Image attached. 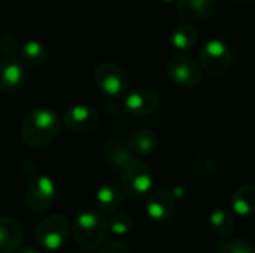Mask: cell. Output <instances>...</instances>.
<instances>
[{"label": "cell", "mask_w": 255, "mask_h": 253, "mask_svg": "<svg viewBox=\"0 0 255 253\" xmlns=\"http://www.w3.org/2000/svg\"><path fill=\"white\" fill-rule=\"evenodd\" d=\"M61 121L58 115L46 107L30 110L21 124V139L33 149L48 146L60 133Z\"/></svg>", "instance_id": "obj_1"}, {"label": "cell", "mask_w": 255, "mask_h": 253, "mask_svg": "<svg viewBox=\"0 0 255 253\" xmlns=\"http://www.w3.org/2000/svg\"><path fill=\"white\" fill-rule=\"evenodd\" d=\"M108 231V221L94 210L81 212L72 227L75 242L84 251H94L102 246Z\"/></svg>", "instance_id": "obj_2"}, {"label": "cell", "mask_w": 255, "mask_h": 253, "mask_svg": "<svg viewBox=\"0 0 255 253\" xmlns=\"http://www.w3.org/2000/svg\"><path fill=\"white\" fill-rule=\"evenodd\" d=\"M69 233H70L69 219L61 213H55L45 218L37 225L34 231V239L42 249L48 252H55L63 248V245L69 237Z\"/></svg>", "instance_id": "obj_3"}, {"label": "cell", "mask_w": 255, "mask_h": 253, "mask_svg": "<svg viewBox=\"0 0 255 253\" xmlns=\"http://www.w3.org/2000/svg\"><path fill=\"white\" fill-rule=\"evenodd\" d=\"M94 82L108 97H123L130 85L128 73L124 67L112 61H103L94 69Z\"/></svg>", "instance_id": "obj_4"}, {"label": "cell", "mask_w": 255, "mask_h": 253, "mask_svg": "<svg viewBox=\"0 0 255 253\" xmlns=\"http://www.w3.org/2000/svg\"><path fill=\"white\" fill-rule=\"evenodd\" d=\"M233 58L235 57L232 48L224 40L220 39L208 40L199 52L202 69H205L208 73L214 76L227 73L233 66Z\"/></svg>", "instance_id": "obj_5"}, {"label": "cell", "mask_w": 255, "mask_h": 253, "mask_svg": "<svg viewBox=\"0 0 255 253\" xmlns=\"http://www.w3.org/2000/svg\"><path fill=\"white\" fill-rule=\"evenodd\" d=\"M121 189L133 198L143 197L152 186V176L149 169L139 160L133 158L126 167L121 169Z\"/></svg>", "instance_id": "obj_6"}, {"label": "cell", "mask_w": 255, "mask_h": 253, "mask_svg": "<svg viewBox=\"0 0 255 253\" xmlns=\"http://www.w3.org/2000/svg\"><path fill=\"white\" fill-rule=\"evenodd\" d=\"M169 78L179 86L194 88L202 82L203 70L202 66L190 55L176 54L169 58L166 66Z\"/></svg>", "instance_id": "obj_7"}, {"label": "cell", "mask_w": 255, "mask_h": 253, "mask_svg": "<svg viewBox=\"0 0 255 253\" xmlns=\"http://www.w3.org/2000/svg\"><path fill=\"white\" fill-rule=\"evenodd\" d=\"M57 198V185L48 176L33 177L25 189V200L34 212L48 210Z\"/></svg>", "instance_id": "obj_8"}, {"label": "cell", "mask_w": 255, "mask_h": 253, "mask_svg": "<svg viewBox=\"0 0 255 253\" xmlns=\"http://www.w3.org/2000/svg\"><path fill=\"white\" fill-rule=\"evenodd\" d=\"M160 95L148 88H137L128 92L124 98V107L134 116H146L160 107Z\"/></svg>", "instance_id": "obj_9"}, {"label": "cell", "mask_w": 255, "mask_h": 253, "mask_svg": "<svg viewBox=\"0 0 255 253\" xmlns=\"http://www.w3.org/2000/svg\"><path fill=\"white\" fill-rule=\"evenodd\" d=\"M64 124L73 133H90L99 124V113L93 106L76 104L64 113Z\"/></svg>", "instance_id": "obj_10"}, {"label": "cell", "mask_w": 255, "mask_h": 253, "mask_svg": "<svg viewBox=\"0 0 255 253\" xmlns=\"http://www.w3.org/2000/svg\"><path fill=\"white\" fill-rule=\"evenodd\" d=\"M24 239L21 224L10 216H0V253L19 252Z\"/></svg>", "instance_id": "obj_11"}, {"label": "cell", "mask_w": 255, "mask_h": 253, "mask_svg": "<svg viewBox=\"0 0 255 253\" xmlns=\"http://www.w3.org/2000/svg\"><path fill=\"white\" fill-rule=\"evenodd\" d=\"M24 82V67L15 57L0 58V92H12Z\"/></svg>", "instance_id": "obj_12"}, {"label": "cell", "mask_w": 255, "mask_h": 253, "mask_svg": "<svg viewBox=\"0 0 255 253\" xmlns=\"http://www.w3.org/2000/svg\"><path fill=\"white\" fill-rule=\"evenodd\" d=\"M215 0H178V13L190 22L209 19L215 12Z\"/></svg>", "instance_id": "obj_13"}, {"label": "cell", "mask_w": 255, "mask_h": 253, "mask_svg": "<svg viewBox=\"0 0 255 253\" xmlns=\"http://www.w3.org/2000/svg\"><path fill=\"white\" fill-rule=\"evenodd\" d=\"M146 213L151 219L157 222H164L170 219L175 213L173 197L166 191H155L148 197Z\"/></svg>", "instance_id": "obj_14"}, {"label": "cell", "mask_w": 255, "mask_h": 253, "mask_svg": "<svg viewBox=\"0 0 255 253\" xmlns=\"http://www.w3.org/2000/svg\"><path fill=\"white\" fill-rule=\"evenodd\" d=\"M103 155L109 166L114 169H123L133 160V151L128 146V142H124L118 137H109L103 145Z\"/></svg>", "instance_id": "obj_15"}, {"label": "cell", "mask_w": 255, "mask_h": 253, "mask_svg": "<svg viewBox=\"0 0 255 253\" xmlns=\"http://www.w3.org/2000/svg\"><path fill=\"white\" fill-rule=\"evenodd\" d=\"M232 210L235 215L250 218L255 215V185L245 183L232 195Z\"/></svg>", "instance_id": "obj_16"}, {"label": "cell", "mask_w": 255, "mask_h": 253, "mask_svg": "<svg viewBox=\"0 0 255 253\" xmlns=\"http://www.w3.org/2000/svg\"><path fill=\"white\" fill-rule=\"evenodd\" d=\"M124 201L123 189L117 188L115 185H103L99 188L96 194L97 207L105 213H115Z\"/></svg>", "instance_id": "obj_17"}, {"label": "cell", "mask_w": 255, "mask_h": 253, "mask_svg": "<svg viewBox=\"0 0 255 253\" xmlns=\"http://www.w3.org/2000/svg\"><path fill=\"white\" fill-rule=\"evenodd\" d=\"M19 57L24 64L39 67L48 60V48L39 40H27L19 49Z\"/></svg>", "instance_id": "obj_18"}, {"label": "cell", "mask_w": 255, "mask_h": 253, "mask_svg": "<svg viewBox=\"0 0 255 253\" xmlns=\"http://www.w3.org/2000/svg\"><path fill=\"white\" fill-rule=\"evenodd\" d=\"M128 146L133 154H152L158 146V136L152 130H139L128 139Z\"/></svg>", "instance_id": "obj_19"}, {"label": "cell", "mask_w": 255, "mask_h": 253, "mask_svg": "<svg viewBox=\"0 0 255 253\" xmlns=\"http://www.w3.org/2000/svg\"><path fill=\"white\" fill-rule=\"evenodd\" d=\"M197 40H199V30L190 22L179 24L172 33V43L179 51L191 49L197 43Z\"/></svg>", "instance_id": "obj_20"}, {"label": "cell", "mask_w": 255, "mask_h": 253, "mask_svg": "<svg viewBox=\"0 0 255 253\" xmlns=\"http://www.w3.org/2000/svg\"><path fill=\"white\" fill-rule=\"evenodd\" d=\"M211 230L220 237H229L235 228V218L233 213L227 209H217L209 216Z\"/></svg>", "instance_id": "obj_21"}, {"label": "cell", "mask_w": 255, "mask_h": 253, "mask_svg": "<svg viewBox=\"0 0 255 253\" xmlns=\"http://www.w3.org/2000/svg\"><path fill=\"white\" fill-rule=\"evenodd\" d=\"M133 228V219L127 213H115L108 221V230L115 236H126Z\"/></svg>", "instance_id": "obj_22"}, {"label": "cell", "mask_w": 255, "mask_h": 253, "mask_svg": "<svg viewBox=\"0 0 255 253\" xmlns=\"http://www.w3.org/2000/svg\"><path fill=\"white\" fill-rule=\"evenodd\" d=\"M221 163L220 160L215 157V155H211V154H203V155H199L197 160H196V170L205 176H211V174H215L218 173L221 169Z\"/></svg>", "instance_id": "obj_23"}, {"label": "cell", "mask_w": 255, "mask_h": 253, "mask_svg": "<svg viewBox=\"0 0 255 253\" xmlns=\"http://www.w3.org/2000/svg\"><path fill=\"white\" fill-rule=\"evenodd\" d=\"M217 253H255V246L245 239H235L226 242Z\"/></svg>", "instance_id": "obj_24"}, {"label": "cell", "mask_w": 255, "mask_h": 253, "mask_svg": "<svg viewBox=\"0 0 255 253\" xmlns=\"http://www.w3.org/2000/svg\"><path fill=\"white\" fill-rule=\"evenodd\" d=\"M0 49L1 52L4 54V57H15L16 52H19L21 46H19V42L18 39L10 34V33H6L1 36L0 39Z\"/></svg>", "instance_id": "obj_25"}, {"label": "cell", "mask_w": 255, "mask_h": 253, "mask_svg": "<svg viewBox=\"0 0 255 253\" xmlns=\"http://www.w3.org/2000/svg\"><path fill=\"white\" fill-rule=\"evenodd\" d=\"M100 253H131V249L120 240H112L102 248Z\"/></svg>", "instance_id": "obj_26"}, {"label": "cell", "mask_w": 255, "mask_h": 253, "mask_svg": "<svg viewBox=\"0 0 255 253\" xmlns=\"http://www.w3.org/2000/svg\"><path fill=\"white\" fill-rule=\"evenodd\" d=\"M18 253H40V252H39V249H36V248H33V246H25V248H22V249H21Z\"/></svg>", "instance_id": "obj_27"}, {"label": "cell", "mask_w": 255, "mask_h": 253, "mask_svg": "<svg viewBox=\"0 0 255 253\" xmlns=\"http://www.w3.org/2000/svg\"><path fill=\"white\" fill-rule=\"evenodd\" d=\"M238 1H241V3H251V1H254V0H238Z\"/></svg>", "instance_id": "obj_28"}, {"label": "cell", "mask_w": 255, "mask_h": 253, "mask_svg": "<svg viewBox=\"0 0 255 253\" xmlns=\"http://www.w3.org/2000/svg\"><path fill=\"white\" fill-rule=\"evenodd\" d=\"M160 1H163V3H172L173 0H160Z\"/></svg>", "instance_id": "obj_29"}]
</instances>
